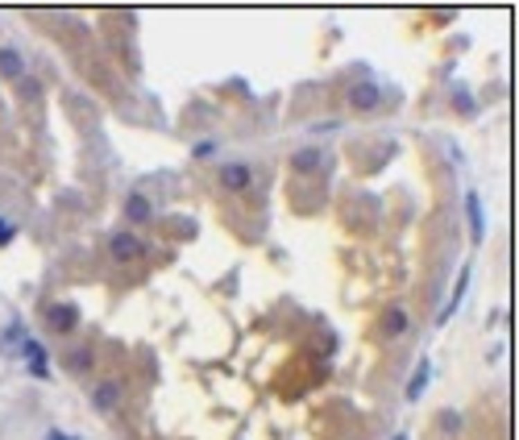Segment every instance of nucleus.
Returning a JSON list of instances; mask_svg holds the SVG:
<instances>
[{
	"instance_id": "f257e3e1",
	"label": "nucleus",
	"mask_w": 519,
	"mask_h": 440,
	"mask_svg": "<svg viewBox=\"0 0 519 440\" xmlns=\"http://www.w3.org/2000/svg\"><path fill=\"white\" fill-rule=\"evenodd\" d=\"M216 183H220L225 191H245V187L254 183V166H249V162H225V166L216 170Z\"/></svg>"
},
{
	"instance_id": "f03ea898",
	"label": "nucleus",
	"mask_w": 519,
	"mask_h": 440,
	"mask_svg": "<svg viewBox=\"0 0 519 440\" xmlns=\"http://www.w3.org/2000/svg\"><path fill=\"white\" fill-rule=\"evenodd\" d=\"M108 254H112L116 262H137V258L146 254V241L133 237V233H112V237H108Z\"/></svg>"
},
{
	"instance_id": "7ed1b4c3",
	"label": "nucleus",
	"mask_w": 519,
	"mask_h": 440,
	"mask_svg": "<svg viewBox=\"0 0 519 440\" xmlns=\"http://www.w3.org/2000/svg\"><path fill=\"white\" fill-rule=\"evenodd\" d=\"M378 104H382V91H378V83L362 79V83H353V87H349V108H358V112H374Z\"/></svg>"
},
{
	"instance_id": "20e7f679",
	"label": "nucleus",
	"mask_w": 519,
	"mask_h": 440,
	"mask_svg": "<svg viewBox=\"0 0 519 440\" xmlns=\"http://www.w3.org/2000/svg\"><path fill=\"white\" fill-rule=\"evenodd\" d=\"M46 324L54 333H71L79 324V308L75 303H54V308H46Z\"/></svg>"
},
{
	"instance_id": "39448f33",
	"label": "nucleus",
	"mask_w": 519,
	"mask_h": 440,
	"mask_svg": "<svg viewBox=\"0 0 519 440\" xmlns=\"http://www.w3.org/2000/svg\"><path fill=\"white\" fill-rule=\"evenodd\" d=\"M91 403H96V412H116L121 407V387L116 382H100L91 391Z\"/></svg>"
},
{
	"instance_id": "423d86ee",
	"label": "nucleus",
	"mask_w": 519,
	"mask_h": 440,
	"mask_svg": "<svg viewBox=\"0 0 519 440\" xmlns=\"http://www.w3.org/2000/svg\"><path fill=\"white\" fill-rule=\"evenodd\" d=\"M291 166H295L299 175H308V170H320V166H324V150H320V146H308V150H299V154L291 158Z\"/></svg>"
},
{
	"instance_id": "0eeeda50",
	"label": "nucleus",
	"mask_w": 519,
	"mask_h": 440,
	"mask_svg": "<svg viewBox=\"0 0 519 440\" xmlns=\"http://www.w3.org/2000/svg\"><path fill=\"white\" fill-rule=\"evenodd\" d=\"M125 216H129L133 225H141V220H150V216H154V204H150L141 191H133V195L125 200Z\"/></svg>"
},
{
	"instance_id": "6e6552de",
	"label": "nucleus",
	"mask_w": 519,
	"mask_h": 440,
	"mask_svg": "<svg viewBox=\"0 0 519 440\" xmlns=\"http://www.w3.org/2000/svg\"><path fill=\"white\" fill-rule=\"evenodd\" d=\"M21 71H25V62H21V54H17L12 46H4V50H0V75H4V79H17Z\"/></svg>"
},
{
	"instance_id": "1a4fd4ad",
	"label": "nucleus",
	"mask_w": 519,
	"mask_h": 440,
	"mask_svg": "<svg viewBox=\"0 0 519 440\" xmlns=\"http://www.w3.org/2000/svg\"><path fill=\"white\" fill-rule=\"evenodd\" d=\"M466 208H470V233H474V241H482V200H478V191L466 195Z\"/></svg>"
},
{
	"instance_id": "9d476101",
	"label": "nucleus",
	"mask_w": 519,
	"mask_h": 440,
	"mask_svg": "<svg viewBox=\"0 0 519 440\" xmlns=\"http://www.w3.org/2000/svg\"><path fill=\"white\" fill-rule=\"evenodd\" d=\"M21 349H25V358H29L33 378H46V353H42V345H37V341H25Z\"/></svg>"
},
{
	"instance_id": "9b49d317",
	"label": "nucleus",
	"mask_w": 519,
	"mask_h": 440,
	"mask_svg": "<svg viewBox=\"0 0 519 440\" xmlns=\"http://www.w3.org/2000/svg\"><path fill=\"white\" fill-rule=\"evenodd\" d=\"M382 328H387V337H399V333L407 328V312H403V308H387V316H382Z\"/></svg>"
},
{
	"instance_id": "f8f14e48",
	"label": "nucleus",
	"mask_w": 519,
	"mask_h": 440,
	"mask_svg": "<svg viewBox=\"0 0 519 440\" xmlns=\"http://www.w3.org/2000/svg\"><path fill=\"white\" fill-rule=\"evenodd\" d=\"M424 387H428V366H420V370H416V378H412V387H407V399L416 403V399L424 395Z\"/></svg>"
},
{
	"instance_id": "ddd939ff",
	"label": "nucleus",
	"mask_w": 519,
	"mask_h": 440,
	"mask_svg": "<svg viewBox=\"0 0 519 440\" xmlns=\"http://www.w3.org/2000/svg\"><path fill=\"white\" fill-rule=\"evenodd\" d=\"M67 366H71V370H87V366H91V353H87V349H75V353L67 358Z\"/></svg>"
},
{
	"instance_id": "4468645a",
	"label": "nucleus",
	"mask_w": 519,
	"mask_h": 440,
	"mask_svg": "<svg viewBox=\"0 0 519 440\" xmlns=\"http://www.w3.org/2000/svg\"><path fill=\"white\" fill-rule=\"evenodd\" d=\"M441 428H449V432H457V428H461V420H457V416L449 412V416H441Z\"/></svg>"
},
{
	"instance_id": "2eb2a0df",
	"label": "nucleus",
	"mask_w": 519,
	"mask_h": 440,
	"mask_svg": "<svg viewBox=\"0 0 519 440\" xmlns=\"http://www.w3.org/2000/svg\"><path fill=\"white\" fill-rule=\"evenodd\" d=\"M12 233H17V229H12L8 220H0V245H8V241H12Z\"/></svg>"
},
{
	"instance_id": "dca6fc26",
	"label": "nucleus",
	"mask_w": 519,
	"mask_h": 440,
	"mask_svg": "<svg viewBox=\"0 0 519 440\" xmlns=\"http://www.w3.org/2000/svg\"><path fill=\"white\" fill-rule=\"evenodd\" d=\"M212 150H216V141H200V146H195V158H208Z\"/></svg>"
},
{
	"instance_id": "f3484780",
	"label": "nucleus",
	"mask_w": 519,
	"mask_h": 440,
	"mask_svg": "<svg viewBox=\"0 0 519 440\" xmlns=\"http://www.w3.org/2000/svg\"><path fill=\"white\" fill-rule=\"evenodd\" d=\"M46 440H75V437H67V432H50Z\"/></svg>"
}]
</instances>
